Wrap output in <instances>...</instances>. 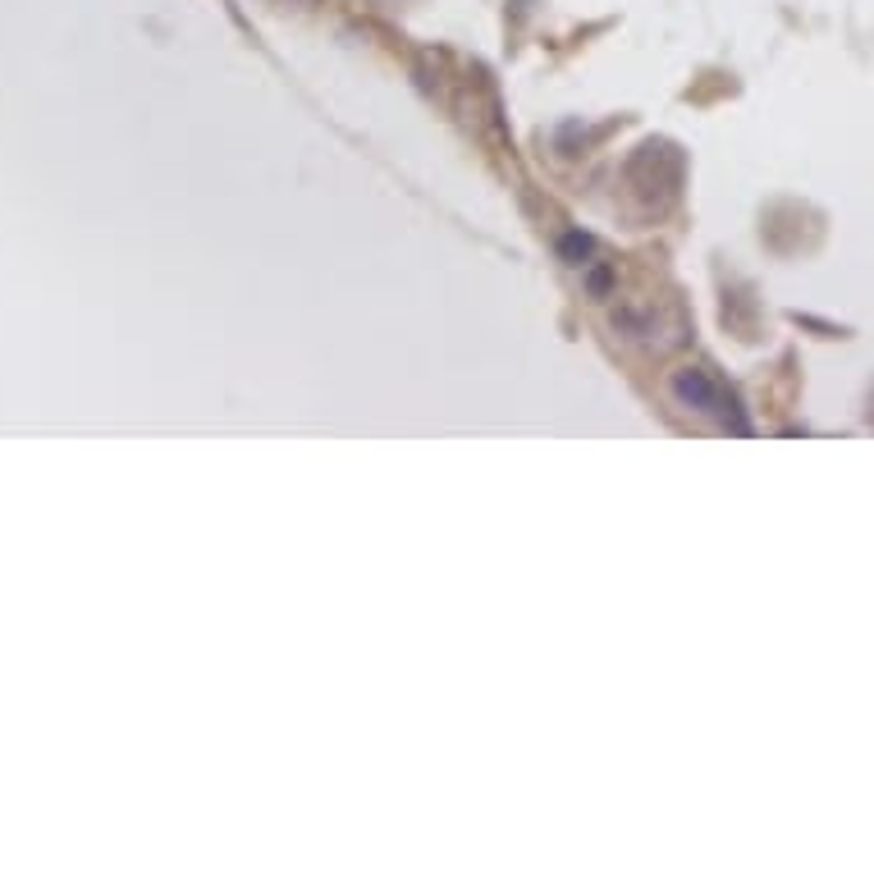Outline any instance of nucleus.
<instances>
[{
  "label": "nucleus",
  "instance_id": "obj_2",
  "mask_svg": "<svg viewBox=\"0 0 874 874\" xmlns=\"http://www.w3.org/2000/svg\"><path fill=\"white\" fill-rule=\"evenodd\" d=\"M302 5H321V0H302Z\"/></svg>",
  "mask_w": 874,
  "mask_h": 874
},
{
  "label": "nucleus",
  "instance_id": "obj_1",
  "mask_svg": "<svg viewBox=\"0 0 874 874\" xmlns=\"http://www.w3.org/2000/svg\"><path fill=\"white\" fill-rule=\"evenodd\" d=\"M673 399L683 403V408H691V412H706V417H719L724 426H733V430H747V417H741V408H737V399L728 395L724 385H719L710 371H701V366H683V371H673Z\"/></svg>",
  "mask_w": 874,
  "mask_h": 874
}]
</instances>
